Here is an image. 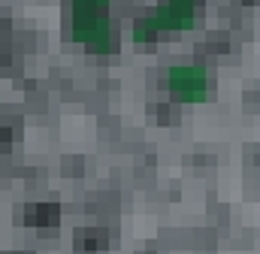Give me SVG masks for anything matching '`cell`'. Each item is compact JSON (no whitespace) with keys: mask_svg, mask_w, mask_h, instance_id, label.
<instances>
[{"mask_svg":"<svg viewBox=\"0 0 260 254\" xmlns=\"http://www.w3.org/2000/svg\"><path fill=\"white\" fill-rule=\"evenodd\" d=\"M200 6H203V0H157L154 9L133 24V43L151 46L164 34L191 30L200 18Z\"/></svg>","mask_w":260,"mask_h":254,"instance_id":"6da1fadb","label":"cell"},{"mask_svg":"<svg viewBox=\"0 0 260 254\" xmlns=\"http://www.w3.org/2000/svg\"><path fill=\"white\" fill-rule=\"evenodd\" d=\"M70 40L88 49L91 55H109L115 52V27L109 15H82L70 18Z\"/></svg>","mask_w":260,"mask_h":254,"instance_id":"3957f363","label":"cell"},{"mask_svg":"<svg viewBox=\"0 0 260 254\" xmlns=\"http://www.w3.org/2000/svg\"><path fill=\"white\" fill-rule=\"evenodd\" d=\"M73 18L82 15H109V0H70Z\"/></svg>","mask_w":260,"mask_h":254,"instance_id":"277c9868","label":"cell"},{"mask_svg":"<svg viewBox=\"0 0 260 254\" xmlns=\"http://www.w3.org/2000/svg\"><path fill=\"white\" fill-rule=\"evenodd\" d=\"M164 85L167 91L182 100V103H206L212 94V82L209 73L197 64H176L164 73Z\"/></svg>","mask_w":260,"mask_h":254,"instance_id":"7a4b0ae2","label":"cell"}]
</instances>
